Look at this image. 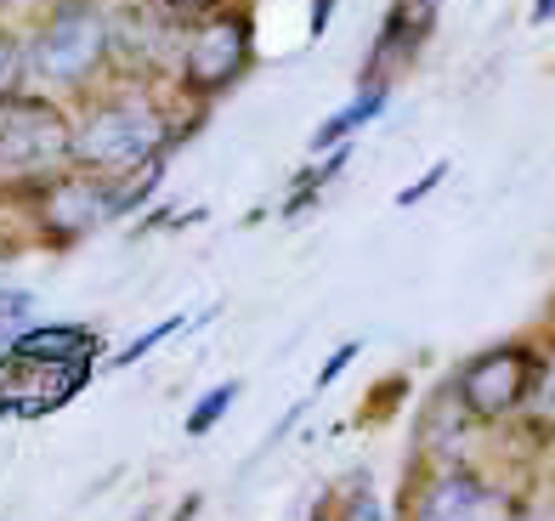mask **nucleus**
<instances>
[{"instance_id": "nucleus-1", "label": "nucleus", "mask_w": 555, "mask_h": 521, "mask_svg": "<svg viewBox=\"0 0 555 521\" xmlns=\"http://www.w3.org/2000/svg\"><path fill=\"white\" fill-rule=\"evenodd\" d=\"M176 147H182V131L159 103V91L147 86H96L74 119V165L96 177H125Z\"/></svg>"}, {"instance_id": "nucleus-2", "label": "nucleus", "mask_w": 555, "mask_h": 521, "mask_svg": "<svg viewBox=\"0 0 555 521\" xmlns=\"http://www.w3.org/2000/svg\"><path fill=\"white\" fill-rule=\"evenodd\" d=\"M29 80L40 91H80L108 86V6L103 0H46L35 29L23 35Z\"/></svg>"}, {"instance_id": "nucleus-3", "label": "nucleus", "mask_w": 555, "mask_h": 521, "mask_svg": "<svg viewBox=\"0 0 555 521\" xmlns=\"http://www.w3.org/2000/svg\"><path fill=\"white\" fill-rule=\"evenodd\" d=\"M249 68H256V17H249L244 0H233V6L188 23L182 63H176V96L205 108V103L233 91Z\"/></svg>"}, {"instance_id": "nucleus-4", "label": "nucleus", "mask_w": 555, "mask_h": 521, "mask_svg": "<svg viewBox=\"0 0 555 521\" xmlns=\"http://www.w3.org/2000/svg\"><path fill=\"white\" fill-rule=\"evenodd\" d=\"M12 193L23 198V216L40 244L52 250H68L91 233H103L108 221H119L114 205V177H96V170H52V177H35V182H12Z\"/></svg>"}, {"instance_id": "nucleus-5", "label": "nucleus", "mask_w": 555, "mask_h": 521, "mask_svg": "<svg viewBox=\"0 0 555 521\" xmlns=\"http://www.w3.org/2000/svg\"><path fill=\"white\" fill-rule=\"evenodd\" d=\"M74 165V114L52 91H12L0 96V177L35 182Z\"/></svg>"}, {"instance_id": "nucleus-6", "label": "nucleus", "mask_w": 555, "mask_h": 521, "mask_svg": "<svg viewBox=\"0 0 555 521\" xmlns=\"http://www.w3.org/2000/svg\"><path fill=\"white\" fill-rule=\"evenodd\" d=\"M188 17L165 12L159 0H119L108 6V86H176Z\"/></svg>"}, {"instance_id": "nucleus-7", "label": "nucleus", "mask_w": 555, "mask_h": 521, "mask_svg": "<svg viewBox=\"0 0 555 521\" xmlns=\"http://www.w3.org/2000/svg\"><path fill=\"white\" fill-rule=\"evenodd\" d=\"M539 386H544V363H539L533 346H521V340L488 346V352H476L470 363H460V375H453V396H460V408L476 426L511 419L516 408H527V396Z\"/></svg>"}, {"instance_id": "nucleus-8", "label": "nucleus", "mask_w": 555, "mask_h": 521, "mask_svg": "<svg viewBox=\"0 0 555 521\" xmlns=\"http://www.w3.org/2000/svg\"><path fill=\"white\" fill-rule=\"evenodd\" d=\"M91 386V363L80 357H40V352H0V408L7 419H40L68 408Z\"/></svg>"}, {"instance_id": "nucleus-9", "label": "nucleus", "mask_w": 555, "mask_h": 521, "mask_svg": "<svg viewBox=\"0 0 555 521\" xmlns=\"http://www.w3.org/2000/svg\"><path fill=\"white\" fill-rule=\"evenodd\" d=\"M409 521H521V516L499 487H488L482 477H470V470H437V477L414 493Z\"/></svg>"}, {"instance_id": "nucleus-10", "label": "nucleus", "mask_w": 555, "mask_h": 521, "mask_svg": "<svg viewBox=\"0 0 555 521\" xmlns=\"http://www.w3.org/2000/svg\"><path fill=\"white\" fill-rule=\"evenodd\" d=\"M7 346H17V352H40V357H80V363H96V352H103V335L86 329V324H29V329H17Z\"/></svg>"}, {"instance_id": "nucleus-11", "label": "nucleus", "mask_w": 555, "mask_h": 521, "mask_svg": "<svg viewBox=\"0 0 555 521\" xmlns=\"http://www.w3.org/2000/svg\"><path fill=\"white\" fill-rule=\"evenodd\" d=\"M312 521H386V510H380L374 482L363 477V470H351V477H340V482H330L318 493Z\"/></svg>"}, {"instance_id": "nucleus-12", "label": "nucleus", "mask_w": 555, "mask_h": 521, "mask_svg": "<svg viewBox=\"0 0 555 521\" xmlns=\"http://www.w3.org/2000/svg\"><path fill=\"white\" fill-rule=\"evenodd\" d=\"M391 103V86H358V96L340 108V114H330L323 126L312 131V154H335V147H346L351 142V131H363L369 119H380V108Z\"/></svg>"}, {"instance_id": "nucleus-13", "label": "nucleus", "mask_w": 555, "mask_h": 521, "mask_svg": "<svg viewBox=\"0 0 555 521\" xmlns=\"http://www.w3.org/2000/svg\"><path fill=\"white\" fill-rule=\"evenodd\" d=\"M238 391H244L238 380H221V386H210V391L193 403V414H188V426H182V431H188V437H205V431L216 426V419H227V408L238 403Z\"/></svg>"}, {"instance_id": "nucleus-14", "label": "nucleus", "mask_w": 555, "mask_h": 521, "mask_svg": "<svg viewBox=\"0 0 555 521\" xmlns=\"http://www.w3.org/2000/svg\"><path fill=\"white\" fill-rule=\"evenodd\" d=\"M29 86V52H23V35L12 23H0V96H12Z\"/></svg>"}, {"instance_id": "nucleus-15", "label": "nucleus", "mask_w": 555, "mask_h": 521, "mask_svg": "<svg viewBox=\"0 0 555 521\" xmlns=\"http://www.w3.org/2000/svg\"><path fill=\"white\" fill-rule=\"evenodd\" d=\"M188 324H193V317H182V312H176V317H165V324H154V329H147L142 340H131V346H125V352L114 357V368H131V363H142L147 352H154V346H165L170 335H182Z\"/></svg>"}, {"instance_id": "nucleus-16", "label": "nucleus", "mask_w": 555, "mask_h": 521, "mask_svg": "<svg viewBox=\"0 0 555 521\" xmlns=\"http://www.w3.org/2000/svg\"><path fill=\"white\" fill-rule=\"evenodd\" d=\"M358 352H363L358 340H346V346H335V352H330V363H323V375H318V391H323V386H335V380L346 375V363L358 357Z\"/></svg>"}, {"instance_id": "nucleus-17", "label": "nucleus", "mask_w": 555, "mask_h": 521, "mask_svg": "<svg viewBox=\"0 0 555 521\" xmlns=\"http://www.w3.org/2000/svg\"><path fill=\"white\" fill-rule=\"evenodd\" d=\"M165 12H176V17H205V12H221V6H233V0H159Z\"/></svg>"}, {"instance_id": "nucleus-18", "label": "nucleus", "mask_w": 555, "mask_h": 521, "mask_svg": "<svg viewBox=\"0 0 555 521\" xmlns=\"http://www.w3.org/2000/svg\"><path fill=\"white\" fill-rule=\"evenodd\" d=\"M442 177H448V165H431V170H425V177H420L414 187H402V193H397V205H420V198L431 193V187H437Z\"/></svg>"}, {"instance_id": "nucleus-19", "label": "nucleus", "mask_w": 555, "mask_h": 521, "mask_svg": "<svg viewBox=\"0 0 555 521\" xmlns=\"http://www.w3.org/2000/svg\"><path fill=\"white\" fill-rule=\"evenodd\" d=\"M555 17V0H533V23H550Z\"/></svg>"}, {"instance_id": "nucleus-20", "label": "nucleus", "mask_w": 555, "mask_h": 521, "mask_svg": "<svg viewBox=\"0 0 555 521\" xmlns=\"http://www.w3.org/2000/svg\"><path fill=\"white\" fill-rule=\"evenodd\" d=\"M544 391H550V403H555V357L544 363Z\"/></svg>"}, {"instance_id": "nucleus-21", "label": "nucleus", "mask_w": 555, "mask_h": 521, "mask_svg": "<svg viewBox=\"0 0 555 521\" xmlns=\"http://www.w3.org/2000/svg\"><path fill=\"white\" fill-rule=\"evenodd\" d=\"M521 521H527V516H521Z\"/></svg>"}]
</instances>
